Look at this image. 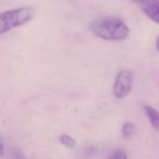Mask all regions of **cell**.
<instances>
[{"instance_id":"8","label":"cell","mask_w":159,"mask_h":159,"mask_svg":"<svg viewBox=\"0 0 159 159\" xmlns=\"http://www.w3.org/2000/svg\"><path fill=\"white\" fill-rule=\"evenodd\" d=\"M10 157H11V159H26L24 152L18 147H12L11 152H10Z\"/></svg>"},{"instance_id":"3","label":"cell","mask_w":159,"mask_h":159,"mask_svg":"<svg viewBox=\"0 0 159 159\" xmlns=\"http://www.w3.org/2000/svg\"><path fill=\"white\" fill-rule=\"evenodd\" d=\"M134 73L131 69L124 68L117 73L112 87V94L118 99L125 98L133 89Z\"/></svg>"},{"instance_id":"10","label":"cell","mask_w":159,"mask_h":159,"mask_svg":"<svg viewBox=\"0 0 159 159\" xmlns=\"http://www.w3.org/2000/svg\"><path fill=\"white\" fill-rule=\"evenodd\" d=\"M3 154H5V145H3L2 134H1V132H0V159L3 157Z\"/></svg>"},{"instance_id":"1","label":"cell","mask_w":159,"mask_h":159,"mask_svg":"<svg viewBox=\"0 0 159 159\" xmlns=\"http://www.w3.org/2000/svg\"><path fill=\"white\" fill-rule=\"evenodd\" d=\"M89 31L108 42L124 40L130 35V29L122 19L117 16H105L94 20L89 24Z\"/></svg>"},{"instance_id":"5","label":"cell","mask_w":159,"mask_h":159,"mask_svg":"<svg viewBox=\"0 0 159 159\" xmlns=\"http://www.w3.org/2000/svg\"><path fill=\"white\" fill-rule=\"evenodd\" d=\"M144 111H145L146 117L148 118V120H149L152 128H154L155 130L159 131V111L150 106L144 107Z\"/></svg>"},{"instance_id":"6","label":"cell","mask_w":159,"mask_h":159,"mask_svg":"<svg viewBox=\"0 0 159 159\" xmlns=\"http://www.w3.org/2000/svg\"><path fill=\"white\" fill-rule=\"evenodd\" d=\"M59 142L68 149H74L76 146V141L68 134H62L59 136Z\"/></svg>"},{"instance_id":"7","label":"cell","mask_w":159,"mask_h":159,"mask_svg":"<svg viewBox=\"0 0 159 159\" xmlns=\"http://www.w3.org/2000/svg\"><path fill=\"white\" fill-rule=\"evenodd\" d=\"M135 132H136V126H135V124L132 123V122H125V123L122 125V135H123V137H125V139H129V137H131L132 135H134Z\"/></svg>"},{"instance_id":"9","label":"cell","mask_w":159,"mask_h":159,"mask_svg":"<svg viewBox=\"0 0 159 159\" xmlns=\"http://www.w3.org/2000/svg\"><path fill=\"white\" fill-rule=\"evenodd\" d=\"M109 159H128V154L123 149H117L110 155Z\"/></svg>"},{"instance_id":"11","label":"cell","mask_w":159,"mask_h":159,"mask_svg":"<svg viewBox=\"0 0 159 159\" xmlns=\"http://www.w3.org/2000/svg\"><path fill=\"white\" fill-rule=\"evenodd\" d=\"M156 48H157V50L159 51V36L157 37V40H156Z\"/></svg>"},{"instance_id":"2","label":"cell","mask_w":159,"mask_h":159,"mask_svg":"<svg viewBox=\"0 0 159 159\" xmlns=\"http://www.w3.org/2000/svg\"><path fill=\"white\" fill-rule=\"evenodd\" d=\"M35 16L33 7H20L0 12V35L29 23Z\"/></svg>"},{"instance_id":"4","label":"cell","mask_w":159,"mask_h":159,"mask_svg":"<svg viewBox=\"0 0 159 159\" xmlns=\"http://www.w3.org/2000/svg\"><path fill=\"white\" fill-rule=\"evenodd\" d=\"M142 11L152 20V22L159 24V0H152L141 3Z\"/></svg>"}]
</instances>
